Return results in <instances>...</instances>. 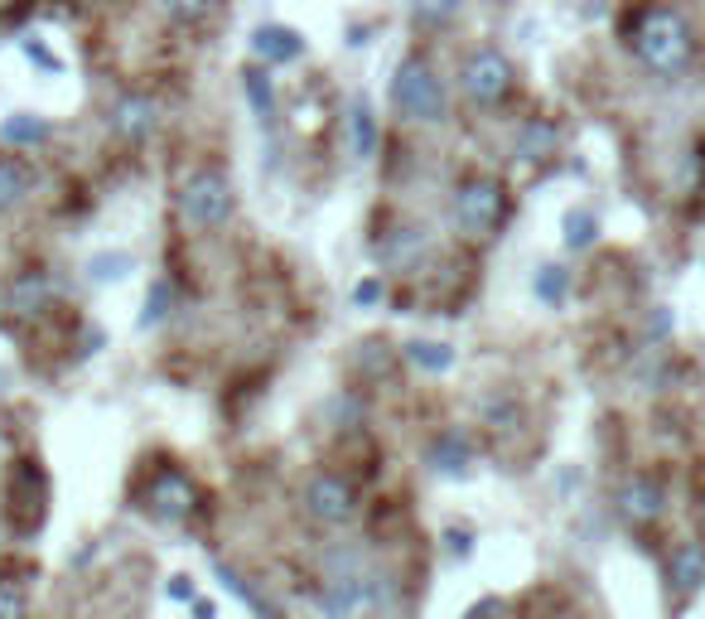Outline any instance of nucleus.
Masks as SVG:
<instances>
[{
	"mask_svg": "<svg viewBox=\"0 0 705 619\" xmlns=\"http://www.w3.org/2000/svg\"><path fill=\"white\" fill-rule=\"evenodd\" d=\"M10 581H0V615H24V596L20 590H6Z\"/></svg>",
	"mask_w": 705,
	"mask_h": 619,
	"instance_id": "bb28decb",
	"label": "nucleus"
},
{
	"mask_svg": "<svg viewBox=\"0 0 705 619\" xmlns=\"http://www.w3.org/2000/svg\"><path fill=\"white\" fill-rule=\"evenodd\" d=\"M218 581H222V586H228V590H232V596H237V600H242V605H247V610H257V615H266V610H271V605H266V600L257 596V590H251V586L242 581V576H237V571H232V566H228V561H218Z\"/></svg>",
	"mask_w": 705,
	"mask_h": 619,
	"instance_id": "5701e85b",
	"label": "nucleus"
},
{
	"mask_svg": "<svg viewBox=\"0 0 705 619\" xmlns=\"http://www.w3.org/2000/svg\"><path fill=\"white\" fill-rule=\"evenodd\" d=\"M349 136H353V155L357 161H367L372 151H377V116H372V102L357 97L353 112H349Z\"/></svg>",
	"mask_w": 705,
	"mask_h": 619,
	"instance_id": "dca6fc26",
	"label": "nucleus"
},
{
	"mask_svg": "<svg viewBox=\"0 0 705 619\" xmlns=\"http://www.w3.org/2000/svg\"><path fill=\"white\" fill-rule=\"evenodd\" d=\"M106 126H112L116 141H126V146H141V141L155 131V102L141 97V92H126V97L112 102V116H106Z\"/></svg>",
	"mask_w": 705,
	"mask_h": 619,
	"instance_id": "1a4fd4ad",
	"label": "nucleus"
},
{
	"mask_svg": "<svg viewBox=\"0 0 705 619\" xmlns=\"http://www.w3.org/2000/svg\"><path fill=\"white\" fill-rule=\"evenodd\" d=\"M449 551H459V557H469V533H449Z\"/></svg>",
	"mask_w": 705,
	"mask_h": 619,
	"instance_id": "7c9ffc66",
	"label": "nucleus"
},
{
	"mask_svg": "<svg viewBox=\"0 0 705 619\" xmlns=\"http://www.w3.org/2000/svg\"><path fill=\"white\" fill-rule=\"evenodd\" d=\"M566 243L570 247H590L594 243V218L590 214H570L566 218Z\"/></svg>",
	"mask_w": 705,
	"mask_h": 619,
	"instance_id": "b1692460",
	"label": "nucleus"
},
{
	"mask_svg": "<svg viewBox=\"0 0 705 619\" xmlns=\"http://www.w3.org/2000/svg\"><path fill=\"white\" fill-rule=\"evenodd\" d=\"M34 184H39V175L30 169V161H20V155H0V214L20 208L34 194Z\"/></svg>",
	"mask_w": 705,
	"mask_h": 619,
	"instance_id": "9b49d317",
	"label": "nucleus"
},
{
	"mask_svg": "<svg viewBox=\"0 0 705 619\" xmlns=\"http://www.w3.org/2000/svg\"><path fill=\"white\" fill-rule=\"evenodd\" d=\"M53 136V126L44 122V116H6V122H0V141H6V146H44V141Z\"/></svg>",
	"mask_w": 705,
	"mask_h": 619,
	"instance_id": "2eb2a0df",
	"label": "nucleus"
},
{
	"mask_svg": "<svg viewBox=\"0 0 705 619\" xmlns=\"http://www.w3.org/2000/svg\"><path fill=\"white\" fill-rule=\"evenodd\" d=\"M377 296H382V281H363V286H357V306H372Z\"/></svg>",
	"mask_w": 705,
	"mask_h": 619,
	"instance_id": "c85d7f7f",
	"label": "nucleus"
},
{
	"mask_svg": "<svg viewBox=\"0 0 705 619\" xmlns=\"http://www.w3.org/2000/svg\"><path fill=\"white\" fill-rule=\"evenodd\" d=\"M623 513H629L633 523H653L662 513V489L653 479H633L629 489H623Z\"/></svg>",
	"mask_w": 705,
	"mask_h": 619,
	"instance_id": "f3484780",
	"label": "nucleus"
},
{
	"mask_svg": "<svg viewBox=\"0 0 705 619\" xmlns=\"http://www.w3.org/2000/svg\"><path fill=\"white\" fill-rule=\"evenodd\" d=\"M459 87L474 107H498L512 92V63L498 54V49H478V54L464 59L459 69Z\"/></svg>",
	"mask_w": 705,
	"mask_h": 619,
	"instance_id": "423d86ee",
	"label": "nucleus"
},
{
	"mask_svg": "<svg viewBox=\"0 0 705 619\" xmlns=\"http://www.w3.org/2000/svg\"><path fill=\"white\" fill-rule=\"evenodd\" d=\"M126 267H131V257H126V252L97 257V261H92V281H112V276H126Z\"/></svg>",
	"mask_w": 705,
	"mask_h": 619,
	"instance_id": "a878e982",
	"label": "nucleus"
},
{
	"mask_svg": "<svg viewBox=\"0 0 705 619\" xmlns=\"http://www.w3.org/2000/svg\"><path fill=\"white\" fill-rule=\"evenodd\" d=\"M251 54H257L266 69H276V63H296L304 54V39L290 30V24H261V30L251 34Z\"/></svg>",
	"mask_w": 705,
	"mask_h": 619,
	"instance_id": "9d476101",
	"label": "nucleus"
},
{
	"mask_svg": "<svg viewBox=\"0 0 705 619\" xmlns=\"http://www.w3.org/2000/svg\"><path fill=\"white\" fill-rule=\"evenodd\" d=\"M425 460H431V470H435V474H469L474 451H469V441H464L459 431H445V436H435V441H431Z\"/></svg>",
	"mask_w": 705,
	"mask_h": 619,
	"instance_id": "f8f14e48",
	"label": "nucleus"
},
{
	"mask_svg": "<svg viewBox=\"0 0 705 619\" xmlns=\"http://www.w3.org/2000/svg\"><path fill=\"white\" fill-rule=\"evenodd\" d=\"M667 576L682 590H696V586H705V547L701 543H682L672 551V566H667Z\"/></svg>",
	"mask_w": 705,
	"mask_h": 619,
	"instance_id": "ddd939ff",
	"label": "nucleus"
},
{
	"mask_svg": "<svg viewBox=\"0 0 705 619\" xmlns=\"http://www.w3.org/2000/svg\"><path fill=\"white\" fill-rule=\"evenodd\" d=\"M242 87H247V102H251V112H257V122L261 126H276V83H271V73H266V69H247L242 73Z\"/></svg>",
	"mask_w": 705,
	"mask_h": 619,
	"instance_id": "4468645a",
	"label": "nucleus"
},
{
	"mask_svg": "<svg viewBox=\"0 0 705 619\" xmlns=\"http://www.w3.org/2000/svg\"><path fill=\"white\" fill-rule=\"evenodd\" d=\"M488 610H502V600H478L469 615H488Z\"/></svg>",
	"mask_w": 705,
	"mask_h": 619,
	"instance_id": "2f4dec72",
	"label": "nucleus"
},
{
	"mask_svg": "<svg viewBox=\"0 0 705 619\" xmlns=\"http://www.w3.org/2000/svg\"><path fill=\"white\" fill-rule=\"evenodd\" d=\"M175 204H179V218L189 223L194 233H212L232 218V184L222 169H194V175L179 184Z\"/></svg>",
	"mask_w": 705,
	"mask_h": 619,
	"instance_id": "7ed1b4c3",
	"label": "nucleus"
},
{
	"mask_svg": "<svg viewBox=\"0 0 705 619\" xmlns=\"http://www.w3.org/2000/svg\"><path fill=\"white\" fill-rule=\"evenodd\" d=\"M551 151H556V126L551 122H527L522 136H517V155H522V161H547Z\"/></svg>",
	"mask_w": 705,
	"mask_h": 619,
	"instance_id": "a211bd4d",
	"label": "nucleus"
},
{
	"mask_svg": "<svg viewBox=\"0 0 705 619\" xmlns=\"http://www.w3.org/2000/svg\"><path fill=\"white\" fill-rule=\"evenodd\" d=\"M537 296H541V300H561V296H566V271H561V267H547V271H541V276H537Z\"/></svg>",
	"mask_w": 705,
	"mask_h": 619,
	"instance_id": "393cba45",
	"label": "nucleus"
},
{
	"mask_svg": "<svg viewBox=\"0 0 705 619\" xmlns=\"http://www.w3.org/2000/svg\"><path fill=\"white\" fill-rule=\"evenodd\" d=\"M212 6H218V0H165V16L194 30V24H204L212 16Z\"/></svg>",
	"mask_w": 705,
	"mask_h": 619,
	"instance_id": "4be33fe9",
	"label": "nucleus"
},
{
	"mask_svg": "<svg viewBox=\"0 0 705 619\" xmlns=\"http://www.w3.org/2000/svg\"><path fill=\"white\" fill-rule=\"evenodd\" d=\"M169 596H175V600H194V586H189V576H175V581H169Z\"/></svg>",
	"mask_w": 705,
	"mask_h": 619,
	"instance_id": "c756f323",
	"label": "nucleus"
},
{
	"mask_svg": "<svg viewBox=\"0 0 705 619\" xmlns=\"http://www.w3.org/2000/svg\"><path fill=\"white\" fill-rule=\"evenodd\" d=\"M508 218V189L494 175H469L455 189V223L469 237H494Z\"/></svg>",
	"mask_w": 705,
	"mask_h": 619,
	"instance_id": "20e7f679",
	"label": "nucleus"
},
{
	"mask_svg": "<svg viewBox=\"0 0 705 619\" xmlns=\"http://www.w3.org/2000/svg\"><path fill=\"white\" fill-rule=\"evenodd\" d=\"M406 359L416 363L421 373H445V368H455V349L435 344V339H416V344H406Z\"/></svg>",
	"mask_w": 705,
	"mask_h": 619,
	"instance_id": "6ab92c4d",
	"label": "nucleus"
},
{
	"mask_svg": "<svg viewBox=\"0 0 705 619\" xmlns=\"http://www.w3.org/2000/svg\"><path fill=\"white\" fill-rule=\"evenodd\" d=\"M24 54H30V59H39V63H44V69H59V59H53L44 44H24Z\"/></svg>",
	"mask_w": 705,
	"mask_h": 619,
	"instance_id": "cd10ccee",
	"label": "nucleus"
},
{
	"mask_svg": "<svg viewBox=\"0 0 705 619\" xmlns=\"http://www.w3.org/2000/svg\"><path fill=\"white\" fill-rule=\"evenodd\" d=\"M169 306H175V286L159 276V281L151 286V296H145V310H141V329H155V324H165V314Z\"/></svg>",
	"mask_w": 705,
	"mask_h": 619,
	"instance_id": "412c9836",
	"label": "nucleus"
},
{
	"mask_svg": "<svg viewBox=\"0 0 705 619\" xmlns=\"http://www.w3.org/2000/svg\"><path fill=\"white\" fill-rule=\"evenodd\" d=\"M304 513H310L314 523H324V528H349L357 518V484L349 474H314L310 484H304Z\"/></svg>",
	"mask_w": 705,
	"mask_h": 619,
	"instance_id": "39448f33",
	"label": "nucleus"
},
{
	"mask_svg": "<svg viewBox=\"0 0 705 619\" xmlns=\"http://www.w3.org/2000/svg\"><path fill=\"white\" fill-rule=\"evenodd\" d=\"M459 0H411V24L416 30H445L455 20Z\"/></svg>",
	"mask_w": 705,
	"mask_h": 619,
	"instance_id": "aec40b11",
	"label": "nucleus"
},
{
	"mask_svg": "<svg viewBox=\"0 0 705 619\" xmlns=\"http://www.w3.org/2000/svg\"><path fill=\"white\" fill-rule=\"evenodd\" d=\"M392 107L402 112L406 122H421V126L445 122V112H449L445 83H440V73H435L421 54H411V59L396 63V78H392Z\"/></svg>",
	"mask_w": 705,
	"mask_h": 619,
	"instance_id": "f257e3e1",
	"label": "nucleus"
},
{
	"mask_svg": "<svg viewBox=\"0 0 705 619\" xmlns=\"http://www.w3.org/2000/svg\"><path fill=\"white\" fill-rule=\"evenodd\" d=\"M49 306H53V276L44 267L20 271L15 281L6 286V314L10 320H34V314H44Z\"/></svg>",
	"mask_w": 705,
	"mask_h": 619,
	"instance_id": "6e6552de",
	"label": "nucleus"
},
{
	"mask_svg": "<svg viewBox=\"0 0 705 619\" xmlns=\"http://www.w3.org/2000/svg\"><path fill=\"white\" fill-rule=\"evenodd\" d=\"M633 49L653 73H676V69H686V59H691V30H686V20L676 16V10L657 6V10H647V16L637 20Z\"/></svg>",
	"mask_w": 705,
	"mask_h": 619,
	"instance_id": "f03ea898",
	"label": "nucleus"
},
{
	"mask_svg": "<svg viewBox=\"0 0 705 619\" xmlns=\"http://www.w3.org/2000/svg\"><path fill=\"white\" fill-rule=\"evenodd\" d=\"M194 498H198V489H194L189 474L179 465H159L151 474V489H145V508H151L159 523H184L194 513Z\"/></svg>",
	"mask_w": 705,
	"mask_h": 619,
	"instance_id": "0eeeda50",
	"label": "nucleus"
}]
</instances>
